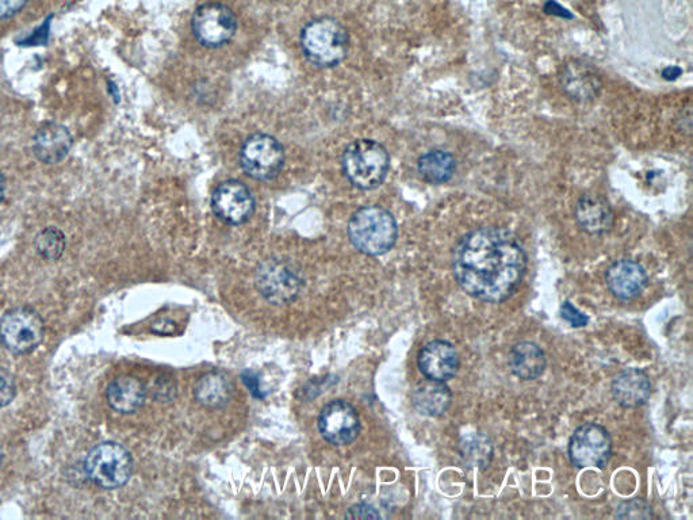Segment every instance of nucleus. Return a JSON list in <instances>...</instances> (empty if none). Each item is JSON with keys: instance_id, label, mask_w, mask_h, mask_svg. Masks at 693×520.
<instances>
[{"instance_id": "nucleus-1", "label": "nucleus", "mask_w": 693, "mask_h": 520, "mask_svg": "<svg viewBox=\"0 0 693 520\" xmlns=\"http://www.w3.org/2000/svg\"><path fill=\"white\" fill-rule=\"evenodd\" d=\"M527 263L526 250L515 233L482 227L459 240L451 265L463 292L476 300L500 304L522 285Z\"/></svg>"}, {"instance_id": "nucleus-2", "label": "nucleus", "mask_w": 693, "mask_h": 520, "mask_svg": "<svg viewBox=\"0 0 693 520\" xmlns=\"http://www.w3.org/2000/svg\"><path fill=\"white\" fill-rule=\"evenodd\" d=\"M348 237L352 246L369 256L384 255L397 242L396 219L381 206H365L352 214L348 223Z\"/></svg>"}, {"instance_id": "nucleus-3", "label": "nucleus", "mask_w": 693, "mask_h": 520, "mask_svg": "<svg viewBox=\"0 0 693 520\" xmlns=\"http://www.w3.org/2000/svg\"><path fill=\"white\" fill-rule=\"evenodd\" d=\"M301 48L306 59L320 68H332L342 63L350 48V37L338 19H313L301 32Z\"/></svg>"}, {"instance_id": "nucleus-4", "label": "nucleus", "mask_w": 693, "mask_h": 520, "mask_svg": "<svg viewBox=\"0 0 693 520\" xmlns=\"http://www.w3.org/2000/svg\"><path fill=\"white\" fill-rule=\"evenodd\" d=\"M389 167L388 151L378 141L355 140L344 149L343 174L356 189H377L385 181Z\"/></svg>"}, {"instance_id": "nucleus-5", "label": "nucleus", "mask_w": 693, "mask_h": 520, "mask_svg": "<svg viewBox=\"0 0 693 520\" xmlns=\"http://www.w3.org/2000/svg\"><path fill=\"white\" fill-rule=\"evenodd\" d=\"M88 480L102 489H118L128 484L133 474V458L128 449L116 442H103L88 451L84 460Z\"/></svg>"}, {"instance_id": "nucleus-6", "label": "nucleus", "mask_w": 693, "mask_h": 520, "mask_svg": "<svg viewBox=\"0 0 693 520\" xmlns=\"http://www.w3.org/2000/svg\"><path fill=\"white\" fill-rule=\"evenodd\" d=\"M239 159L248 177L267 182L277 178L285 166V149L275 137L256 133L241 145Z\"/></svg>"}, {"instance_id": "nucleus-7", "label": "nucleus", "mask_w": 693, "mask_h": 520, "mask_svg": "<svg viewBox=\"0 0 693 520\" xmlns=\"http://www.w3.org/2000/svg\"><path fill=\"white\" fill-rule=\"evenodd\" d=\"M44 335V321L33 309H10L0 320V343L15 355L33 353Z\"/></svg>"}, {"instance_id": "nucleus-8", "label": "nucleus", "mask_w": 693, "mask_h": 520, "mask_svg": "<svg viewBox=\"0 0 693 520\" xmlns=\"http://www.w3.org/2000/svg\"><path fill=\"white\" fill-rule=\"evenodd\" d=\"M255 285L270 304L286 305L300 294V273L285 260L267 259L258 267Z\"/></svg>"}, {"instance_id": "nucleus-9", "label": "nucleus", "mask_w": 693, "mask_h": 520, "mask_svg": "<svg viewBox=\"0 0 693 520\" xmlns=\"http://www.w3.org/2000/svg\"><path fill=\"white\" fill-rule=\"evenodd\" d=\"M612 455L610 432L596 423H587L573 432L569 441V458L580 469L606 468Z\"/></svg>"}, {"instance_id": "nucleus-10", "label": "nucleus", "mask_w": 693, "mask_h": 520, "mask_svg": "<svg viewBox=\"0 0 693 520\" xmlns=\"http://www.w3.org/2000/svg\"><path fill=\"white\" fill-rule=\"evenodd\" d=\"M191 28L199 44L220 48L235 37L237 18L232 9L222 3H206L195 10Z\"/></svg>"}, {"instance_id": "nucleus-11", "label": "nucleus", "mask_w": 693, "mask_h": 520, "mask_svg": "<svg viewBox=\"0 0 693 520\" xmlns=\"http://www.w3.org/2000/svg\"><path fill=\"white\" fill-rule=\"evenodd\" d=\"M213 213L228 225L247 223L255 212L256 201L250 187L237 179L220 183L212 194Z\"/></svg>"}, {"instance_id": "nucleus-12", "label": "nucleus", "mask_w": 693, "mask_h": 520, "mask_svg": "<svg viewBox=\"0 0 693 520\" xmlns=\"http://www.w3.org/2000/svg\"><path fill=\"white\" fill-rule=\"evenodd\" d=\"M319 431L321 437L333 446L350 445L361 432V420L351 404L335 400L321 409Z\"/></svg>"}, {"instance_id": "nucleus-13", "label": "nucleus", "mask_w": 693, "mask_h": 520, "mask_svg": "<svg viewBox=\"0 0 693 520\" xmlns=\"http://www.w3.org/2000/svg\"><path fill=\"white\" fill-rule=\"evenodd\" d=\"M417 365L427 380L447 382L457 376L461 361L454 344L439 339L420 350Z\"/></svg>"}, {"instance_id": "nucleus-14", "label": "nucleus", "mask_w": 693, "mask_h": 520, "mask_svg": "<svg viewBox=\"0 0 693 520\" xmlns=\"http://www.w3.org/2000/svg\"><path fill=\"white\" fill-rule=\"evenodd\" d=\"M606 282L612 296L631 301L641 296L649 284V277L637 260L620 259L608 267Z\"/></svg>"}, {"instance_id": "nucleus-15", "label": "nucleus", "mask_w": 693, "mask_h": 520, "mask_svg": "<svg viewBox=\"0 0 693 520\" xmlns=\"http://www.w3.org/2000/svg\"><path fill=\"white\" fill-rule=\"evenodd\" d=\"M650 377L641 369H626L611 384L612 397L623 408H641L652 396Z\"/></svg>"}, {"instance_id": "nucleus-16", "label": "nucleus", "mask_w": 693, "mask_h": 520, "mask_svg": "<svg viewBox=\"0 0 693 520\" xmlns=\"http://www.w3.org/2000/svg\"><path fill=\"white\" fill-rule=\"evenodd\" d=\"M74 139L64 125L49 122L37 130L33 139V152L40 162L57 164L70 154Z\"/></svg>"}, {"instance_id": "nucleus-17", "label": "nucleus", "mask_w": 693, "mask_h": 520, "mask_svg": "<svg viewBox=\"0 0 693 520\" xmlns=\"http://www.w3.org/2000/svg\"><path fill=\"white\" fill-rule=\"evenodd\" d=\"M574 216L581 229L589 235H604L614 227V212L600 195H583L577 202Z\"/></svg>"}, {"instance_id": "nucleus-18", "label": "nucleus", "mask_w": 693, "mask_h": 520, "mask_svg": "<svg viewBox=\"0 0 693 520\" xmlns=\"http://www.w3.org/2000/svg\"><path fill=\"white\" fill-rule=\"evenodd\" d=\"M106 399L110 407L122 415L139 411L147 399V390L143 382L136 377L122 376L110 382L106 390Z\"/></svg>"}, {"instance_id": "nucleus-19", "label": "nucleus", "mask_w": 693, "mask_h": 520, "mask_svg": "<svg viewBox=\"0 0 693 520\" xmlns=\"http://www.w3.org/2000/svg\"><path fill=\"white\" fill-rule=\"evenodd\" d=\"M453 403V392L446 382L427 380L413 390L412 404L420 415L440 418L449 411Z\"/></svg>"}, {"instance_id": "nucleus-20", "label": "nucleus", "mask_w": 693, "mask_h": 520, "mask_svg": "<svg viewBox=\"0 0 693 520\" xmlns=\"http://www.w3.org/2000/svg\"><path fill=\"white\" fill-rule=\"evenodd\" d=\"M547 366L546 355L534 342L516 343L509 353V367L513 376L522 381H535L543 376Z\"/></svg>"}, {"instance_id": "nucleus-21", "label": "nucleus", "mask_w": 693, "mask_h": 520, "mask_svg": "<svg viewBox=\"0 0 693 520\" xmlns=\"http://www.w3.org/2000/svg\"><path fill=\"white\" fill-rule=\"evenodd\" d=\"M562 86L570 97L585 102L597 97L601 84L591 68L585 67V64L573 63L565 68Z\"/></svg>"}, {"instance_id": "nucleus-22", "label": "nucleus", "mask_w": 693, "mask_h": 520, "mask_svg": "<svg viewBox=\"0 0 693 520\" xmlns=\"http://www.w3.org/2000/svg\"><path fill=\"white\" fill-rule=\"evenodd\" d=\"M458 451L466 468L482 472L489 468L495 454V447L488 435L482 432H470L459 439Z\"/></svg>"}, {"instance_id": "nucleus-23", "label": "nucleus", "mask_w": 693, "mask_h": 520, "mask_svg": "<svg viewBox=\"0 0 693 520\" xmlns=\"http://www.w3.org/2000/svg\"><path fill=\"white\" fill-rule=\"evenodd\" d=\"M455 163L454 156L443 149H432L427 154L421 155L417 162V172L420 178L430 185H443L454 177Z\"/></svg>"}, {"instance_id": "nucleus-24", "label": "nucleus", "mask_w": 693, "mask_h": 520, "mask_svg": "<svg viewBox=\"0 0 693 520\" xmlns=\"http://www.w3.org/2000/svg\"><path fill=\"white\" fill-rule=\"evenodd\" d=\"M194 396L208 408H222L231 399V384L221 372L205 374L194 388Z\"/></svg>"}, {"instance_id": "nucleus-25", "label": "nucleus", "mask_w": 693, "mask_h": 520, "mask_svg": "<svg viewBox=\"0 0 693 520\" xmlns=\"http://www.w3.org/2000/svg\"><path fill=\"white\" fill-rule=\"evenodd\" d=\"M65 246H67L65 235L56 227L42 229L34 239V248H36L37 254L42 259L51 260V262H55L63 256Z\"/></svg>"}, {"instance_id": "nucleus-26", "label": "nucleus", "mask_w": 693, "mask_h": 520, "mask_svg": "<svg viewBox=\"0 0 693 520\" xmlns=\"http://www.w3.org/2000/svg\"><path fill=\"white\" fill-rule=\"evenodd\" d=\"M616 518L619 519H650L653 518V508L642 499L627 500L616 508Z\"/></svg>"}, {"instance_id": "nucleus-27", "label": "nucleus", "mask_w": 693, "mask_h": 520, "mask_svg": "<svg viewBox=\"0 0 693 520\" xmlns=\"http://www.w3.org/2000/svg\"><path fill=\"white\" fill-rule=\"evenodd\" d=\"M15 395H17V385H15L14 377L0 367V408L13 403Z\"/></svg>"}, {"instance_id": "nucleus-28", "label": "nucleus", "mask_w": 693, "mask_h": 520, "mask_svg": "<svg viewBox=\"0 0 693 520\" xmlns=\"http://www.w3.org/2000/svg\"><path fill=\"white\" fill-rule=\"evenodd\" d=\"M561 317L572 325L573 328H583L587 327L589 323V317L585 313L578 311L572 302L565 301L561 305Z\"/></svg>"}, {"instance_id": "nucleus-29", "label": "nucleus", "mask_w": 693, "mask_h": 520, "mask_svg": "<svg viewBox=\"0 0 693 520\" xmlns=\"http://www.w3.org/2000/svg\"><path fill=\"white\" fill-rule=\"evenodd\" d=\"M346 518L352 519H379L381 514L374 507L367 504H358L348 510Z\"/></svg>"}, {"instance_id": "nucleus-30", "label": "nucleus", "mask_w": 693, "mask_h": 520, "mask_svg": "<svg viewBox=\"0 0 693 520\" xmlns=\"http://www.w3.org/2000/svg\"><path fill=\"white\" fill-rule=\"evenodd\" d=\"M28 0H0V19L13 17L24 9Z\"/></svg>"}, {"instance_id": "nucleus-31", "label": "nucleus", "mask_w": 693, "mask_h": 520, "mask_svg": "<svg viewBox=\"0 0 693 520\" xmlns=\"http://www.w3.org/2000/svg\"><path fill=\"white\" fill-rule=\"evenodd\" d=\"M241 378H243V382L248 390H250L252 396L256 397V399H263L264 393L262 389H260L258 374L251 372V370H245V372L241 374Z\"/></svg>"}, {"instance_id": "nucleus-32", "label": "nucleus", "mask_w": 693, "mask_h": 520, "mask_svg": "<svg viewBox=\"0 0 693 520\" xmlns=\"http://www.w3.org/2000/svg\"><path fill=\"white\" fill-rule=\"evenodd\" d=\"M545 11L547 14L558 15L561 18H573V15L569 13L568 10L564 9L561 5H558L554 0H549L546 3Z\"/></svg>"}, {"instance_id": "nucleus-33", "label": "nucleus", "mask_w": 693, "mask_h": 520, "mask_svg": "<svg viewBox=\"0 0 693 520\" xmlns=\"http://www.w3.org/2000/svg\"><path fill=\"white\" fill-rule=\"evenodd\" d=\"M680 75H681V70L679 67H669V68H666V70H664V72H662V76H664V78L666 80H675V79L679 78Z\"/></svg>"}, {"instance_id": "nucleus-34", "label": "nucleus", "mask_w": 693, "mask_h": 520, "mask_svg": "<svg viewBox=\"0 0 693 520\" xmlns=\"http://www.w3.org/2000/svg\"><path fill=\"white\" fill-rule=\"evenodd\" d=\"M6 194V181L5 177H3L2 172H0V202L3 201V198H5Z\"/></svg>"}, {"instance_id": "nucleus-35", "label": "nucleus", "mask_w": 693, "mask_h": 520, "mask_svg": "<svg viewBox=\"0 0 693 520\" xmlns=\"http://www.w3.org/2000/svg\"><path fill=\"white\" fill-rule=\"evenodd\" d=\"M2 464H3V451H2V447H0V466H2Z\"/></svg>"}]
</instances>
